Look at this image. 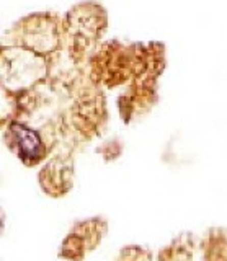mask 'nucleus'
Here are the masks:
<instances>
[{
	"instance_id": "f257e3e1",
	"label": "nucleus",
	"mask_w": 227,
	"mask_h": 261,
	"mask_svg": "<svg viewBox=\"0 0 227 261\" xmlns=\"http://www.w3.org/2000/svg\"><path fill=\"white\" fill-rule=\"evenodd\" d=\"M64 57L70 65L85 67L90 56L103 43L108 30V12L96 0H84L62 15Z\"/></svg>"
},
{
	"instance_id": "f03ea898",
	"label": "nucleus",
	"mask_w": 227,
	"mask_h": 261,
	"mask_svg": "<svg viewBox=\"0 0 227 261\" xmlns=\"http://www.w3.org/2000/svg\"><path fill=\"white\" fill-rule=\"evenodd\" d=\"M62 57L41 56L30 49L2 44L0 47V84L4 96H12L27 92L49 79L62 64Z\"/></svg>"
},
{
	"instance_id": "7ed1b4c3",
	"label": "nucleus",
	"mask_w": 227,
	"mask_h": 261,
	"mask_svg": "<svg viewBox=\"0 0 227 261\" xmlns=\"http://www.w3.org/2000/svg\"><path fill=\"white\" fill-rule=\"evenodd\" d=\"M2 44L20 46L41 56H64V27L62 16L56 12H33L15 21L4 33Z\"/></svg>"
},
{
	"instance_id": "20e7f679",
	"label": "nucleus",
	"mask_w": 227,
	"mask_h": 261,
	"mask_svg": "<svg viewBox=\"0 0 227 261\" xmlns=\"http://www.w3.org/2000/svg\"><path fill=\"white\" fill-rule=\"evenodd\" d=\"M85 70L102 88L126 87L139 72V43L124 44L119 39H107L90 56Z\"/></svg>"
},
{
	"instance_id": "39448f33",
	"label": "nucleus",
	"mask_w": 227,
	"mask_h": 261,
	"mask_svg": "<svg viewBox=\"0 0 227 261\" xmlns=\"http://www.w3.org/2000/svg\"><path fill=\"white\" fill-rule=\"evenodd\" d=\"M2 136L7 147L27 163L28 167L38 165L49 153V142L39 127L31 126L28 121L12 116H2Z\"/></svg>"
},
{
	"instance_id": "423d86ee",
	"label": "nucleus",
	"mask_w": 227,
	"mask_h": 261,
	"mask_svg": "<svg viewBox=\"0 0 227 261\" xmlns=\"http://www.w3.org/2000/svg\"><path fill=\"white\" fill-rule=\"evenodd\" d=\"M159 80L160 75L145 72L134 77L118 96V113L124 124L147 114L159 101Z\"/></svg>"
},
{
	"instance_id": "0eeeda50",
	"label": "nucleus",
	"mask_w": 227,
	"mask_h": 261,
	"mask_svg": "<svg viewBox=\"0 0 227 261\" xmlns=\"http://www.w3.org/2000/svg\"><path fill=\"white\" fill-rule=\"evenodd\" d=\"M70 173L72 167L67 157H56L49 163H46V167L39 173V178L46 190L51 193H61L59 190H66L69 186Z\"/></svg>"
}]
</instances>
